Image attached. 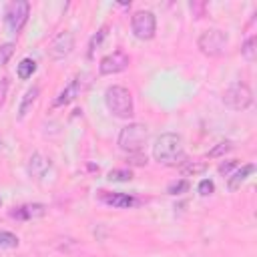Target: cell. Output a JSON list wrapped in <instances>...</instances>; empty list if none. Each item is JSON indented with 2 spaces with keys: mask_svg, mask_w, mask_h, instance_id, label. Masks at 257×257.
Here are the masks:
<instances>
[{
  "mask_svg": "<svg viewBox=\"0 0 257 257\" xmlns=\"http://www.w3.org/2000/svg\"><path fill=\"white\" fill-rule=\"evenodd\" d=\"M44 213H46V207H44V205H40V203H32V205H22V207H18L16 211H12V217H14V219L28 221V219L42 217Z\"/></svg>",
  "mask_w": 257,
  "mask_h": 257,
  "instance_id": "11",
  "label": "cell"
},
{
  "mask_svg": "<svg viewBox=\"0 0 257 257\" xmlns=\"http://www.w3.org/2000/svg\"><path fill=\"white\" fill-rule=\"evenodd\" d=\"M34 72H36V62H34L32 58H22L20 64L16 66V74H18V78H22V80L30 78Z\"/></svg>",
  "mask_w": 257,
  "mask_h": 257,
  "instance_id": "16",
  "label": "cell"
},
{
  "mask_svg": "<svg viewBox=\"0 0 257 257\" xmlns=\"http://www.w3.org/2000/svg\"><path fill=\"white\" fill-rule=\"evenodd\" d=\"M72 48H74V34L68 32V30H64V32H58L50 40V44H48V56L52 60H62V58H66L72 52Z\"/></svg>",
  "mask_w": 257,
  "mask_h": 257,
  "instance_id": "8",
  "label": "cell"
},
{
  "mask_svg": "<svg viewBox=\"0 0 257 257\" xmlns=\"http://www.w3.org/2000/svg\"><path fill=\"white\" fill-rule=\"evenodd\" d=\"M255 46H257V38L255 36H251V38L245 40V44L241 46V54H243L245 60H249V62L255 60V54H257V48Z\"/></svg>",
  "mask_w": 257,
  "mask_h": 257,
  "instance_id": "18",
  "label": "cell"
},
{
  "mask_svg": "<svg viewBox=\"0 0 257 257\" xmlns=\"http://www.w3.org/2000/svg\"><path fill=\"white\" fill-rule=\"evenodd\" d=\"M253 171H255V167H253L251 163H249V165H243V167H241L233 177H229V183H227V185H229V189H231V191L239 189V187H241V183H243V181H245Z\"/></svg>",
  "mask_w": 257,
  "mask_h": 257,
  "instance_id": "15",
  "label": "cell"
},
{
  "mask_svg": "<svg viewBox=\"0 0 257 257\" xmlns=\"http://www.w3.org/2000/svg\"><path fill=\"white\" fill-rule=\"evenodd\" d=\"M233 149V143L231 141H223V143H219L217 147H213L209 153H207V157H211V159H215V157H221V155H225L227 151H231Z\"/></svg>",
  "mask_w": 257,
  "mask_h": 257,
  "instance_id": "22",
  "label": "cell"
},
{
  "mask_svg": "<svg viewBox=\"0 0 257 257\" xmlns=\"http://www.w3.org/2000/svg\"><path fill=\"white\" fill-rule=\"evenodd\" d=\"M30 16V4L26 0H14L8 4L6 12H4V22H6V28L12 32V34H18L22 30V26L26 24Z\"/></svg>",
  "mask_w": 257,
  "mask_h": 257,
  "instance_id": "6",
  "label": "cell"
},
{
  "mask_svg": "<svg viewBox=\"0 0 257 257\" xmlns=\"http://www.w3.org/2000/svg\"><path fill=\"white\" fill-rule=\"evenodd\" d=\"M106 179H108L110 183H126V181L133 179V173H131L128 169H114V171L108 173Z\"/></svg>",
  "mask_w": 257,
  "mask_h": 257,
  "instance_id": "19",
  "label": "cell"
},
{
  "mask_svg": "<svg viewBox=\"0 0 257 257\" xmlns=\"http://www.w3.org/2000/svg\"><path fill=\"white\" fill-rule=\"evenodd\" d=\"M197 46L205 56H221L227 48V34L219 28H207L201 32Z\"/></svg>",
  "mask_w": 257,
  "mask_h": 257,
  "instance_id": "4",
  "label": "cell"
},
{
  "mask_svg": "<svg viewBox=\"0 0 257 257\" xmlns=\"http://www.w3.org/2000/svg\"><path fill=\"white\" fill-rule=\"evenodd\" d=\"M131 26H133V34L139 38V40H151L157 32V20H155V14L149 12V10H139L133 14V20H131Z\"/></svg>",
  "mask_w": 257,
  "mask_h": 257,
  "instance_id": "7",
  "label": "cell"
},
{
  "mask_svg": "<svg viewBox=\"0 0 257 257\" xmlns=\"http://www.w3.org/2000/svg\"><path fill=\"white\" fill-rule=\"evenodd\" d=\"M8 86H10V82H8V78H2V80H0V106L4 104V98H6V92H8Z\"/></svg>",
  "mask_w": 257,
  "mask_h": 257,
  "instance_id": "26",
  "label": "cell"
},
{
  "mask_svg": "<svg viewBox=\"0 0 257 257\" xmlns=\"http://www.w3.org/2000/svg\"><path fill=\"white\" fill-rule=\"evenodd\" d=\"M223 102L231 110H245L253 102V92L245 82H235L223 92Z\"/></svg>",
  "mask_w": 257,
  "mask_h": 257,
  "instance_id": "5",
  "label": "cell"
},
{
  "mask_svg": "<svg viewBox=\"0 0 257 257\" xmlns=\"http://www.w3.org/2000/svg\"><path fill=\"white\" fill-rule=\"evenodd\" d=\"M147 141H149V126L143 122H128L118 133V147L128 155L141 153Z\"/></svg>",
  "mask_w": 257,
  "mask_h": 257,
  "instance_id": "3",
  "label": "cell"
},
{
  "mask_svg": "<svg viewBox=\"0 0 257 257\" xmlns=\"http://www.w3.org/2000/svg\"><path fill=\"white\" fill-rule=\"evenodd\" d=\"M197 191H199V195H203V197H207V195H211V193L215 191V185H213V181H209V179H203V181L199 183V187H197Z\"/></svg>",
  "mask_w": 257,
  "mask_h": 257,
  "instance_id": "25",
  "label": "cell"
},
{
  "mask_svg": "<svg viewBox=\"0 0 257 257\" xmlns=\"http://www.w3.org/2000/svg\"><path fill=\"white\" fill-rule=\"evenodd\" d=\"M102 201H104L106 205L116 207V209H128V207L137 205V199L131 197V195H126V193H112V195L104 193V195H102Z\"/></svg>",
  "mask_w": 257,
  "mask_h": 257,
  "instance_id": "13",
  "label": "cell"
},
{
  "mask_svg": "<svg viewBox=\"0 0 257 257\" xmlns=\"http://www.w3.org/2000/svg\"><path fill=\"white\" fill-rule=\"evenodd\" d=\"M235 165H237V161H227V163H221V165H219V173H221V175H227V173H229V171H231Z\"/></svg>",
  "mask_w": 257,
  "mask_h": 257,
  "instance_id": "27",
  "label": "cell"
},
{
  "mask_svg": "<svg viewBox=\"0 0 257 257\" xmlns=\"http://www.w3.org/2000/svg\"><path fill=\"white\" fill-rule=\"evenodd\" d=\"M78 92H80V78H74L56 98H54V106H64V104H68V102H72L76 96H78Z\"/></svg>",
  "mask_w": 257,
  "mask_h": 257,
  "instance_id": "12",
  "label": "cell"
},
{
  "mask_svg": "<svg viewBox=\"0 0 257 257\" xmlns=\"http://www.w3.org/2000/svg\"><path fill=\"white\" fill-rule=\"evenodd\" d=\"M104 102H106V108L118 118H131L135 114L133 96L124 86H118V84L108 86L104 92Z\"/></svg>",
  "mask_w": 257,
  "mask_h": 257,
  "instance_id": "2",
  "label": "cell"
},
{
  "mask_svg": "<svg viewBox=\"0 0 257 257\" xmlns=\"http://www.w3.org/2000/svg\"><path fill=\"white\" fill-rule=\"evenodd\" d=\"M153 159L165 167H181L187 161L181 135H177V133L159 135L153 145Z\"/></svg>",
  "mask_w": 257,
  "mask_h": 257,
  "instance_id": "1",
  "label": "cell"
},
{
  "mask_svg": "<svg viewBox=\"0 0 257 257\" xmlns=\"http://www.w3.org/2000/svg\"><path fill=\"white\" fill-rule=\"evenodd\" d=\"M187 189H189V183H187L185 179H181V181L171 183V185L167 187V193H171V195H181V193H185Z\"/></svg>",
  "mask_w": 257,
  "mask_h": 257,
  "instance_id": "24",
  "label": "cell"
},
{
  "mask_svg": "<svg viewBox=\"0 0 257 257\" xmlns=\"http://www.w3.org/2000/svg\"><path fill=\"white\" fill-rule=\"evenodd\" d=\"M106 32H108V28L106 26H102L92 38H90V42H88V58H92V54H94V50L100 46V42L104 40V36H106Z\"/></svg>",
  "mask_w": 257,
  "mask_h": 257,
  "instance_id": "20",
  "label": "cell"
},
{
  "mask_svg": "<svg viewBox=\"0 0 257 257\" xmlns=\"http://www.w3.org/2000/svg\"><path fill=\"white\" fill-rule=\"evenodd\" d=\"M0 247L4 249H14L18 247V237L10 231H0Z\"/></svg>",
  "mask_w": 257,
  "mask_h": 257,
  "instance_id": "21",
  "label": "cell"
},
{
  "mask_svg": "<svg viewBox=\"0 0 257 257\" xmlns=\"http://www.w3.org/2000/svg\"><path fill=\"white\" fill-rule=\"evenodd\" d=\"M50 167H52V163H50L48 157H44V155H40V153H34V155L30 157L28 171H30V175H32L34 179H42V177L48 173Z\"/></svg>",
  "mask_w": 257,
  "mask_h": 257,
  "instance_id": "10",
  "label": "cell"
},
{
  "mask_svg": "<svg viewBox=\"0 0 257 257\" xmlns=\"http://www.w3.org/2000/svg\"><path fill=\"white\" fill-rule=\"evenodd\" d=\"M38 86H32V88H28L26 92H24V96H22V100H20V106H18V116L20 118H24L26 114H28V110L32 108V104L36 102V98H38Z\"/></svg>",
  "mask_w": 257,
  "mask_h": 257,
  "instance_id": "14",
  "label": "cell"
},
{
  "mask_svg": "<svg viewBox=\"0 0 257 257\" xmlns=\"http://www.w3.org/2000/svg\"><path fill=\"white\" fill-rule=\"evenodd\" d=\"M128 62H131L128 54H124L122 50H114V52L106 54V56L100 60V64H98V72L104 74V76H108V74H118V72L126 70Z\"/></svg>",
  "mask_w": 257,
  "mask_h": 257,
  "instance_id": "9",
  "label": "cell"
},
{
  "mask_svg": "<svg viewBox=\"0 0 257 257\" xmlns=\"http://www.w3.org/2000/svg\"><path fill=\"white\" fill-rule=\"evenodd\" d=\"M207 169V165L203 163V161H185L183 165H181V173L183 175H199V173H203Z\"/></svg>",
  "mask_w": 257,
  "mask_h": 257,
  "instance_id": "17",
  "label": "cell"
},
{
  "mask_svg": "<svg viewBox=\"0 0 257 257\" xmlns=\"http://www.w3.org/2000/svg\"><path fill=\"white\" fill-rule=\"evenodd\" d=\"M2 151H4V143L0 141V153H2Z\"/></svg>",
  "mask_w": 257,
  "mask_h": 257,
  "instance_id": "28",
  "label": "cell"
},
{
  "mask_svg": "<svg viewBox=\"0 0 257 257\" xmlns=\"http://www.w3.org/2000/svg\"><path fill=\"white\" fill-rule=\"evenodd\" d=\"M14 54V44L12 42H6V44H0V66H4L10 56Z\"/></svg>",
  "mask_w": 257,
  "mask_h": 257,
  "instance_id": "23",
  "label": "cell"
}]
</instances>
